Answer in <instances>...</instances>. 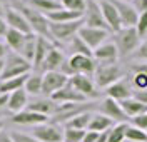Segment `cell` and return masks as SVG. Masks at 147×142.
<instances>
[{"label":"cell","instance_id":"6da1fadb","mask_svg":"<svg viewBox=\"0 0 147 142\" xmlns=\"http://www.w3.org/2000/svg\"><path fill=\"white\" fill-rule=\"evenodd\" d=\"M12 7H15L17 10L22 12V15L27 19L28 25L32 28V32L38 35V37L50 38V22L47 19V15H44L42 12L35 10L34 7H30L28 3H22V2H15ZM52 40V38H50Z\"/></svg>","mask_w":147,"mask_h":142},{"label":"cell","instance_id":"7a4b0ae2","mask_svg":"<svg viewBox=\"0 0 147 142\" xmlns=\"http://www.w3.org/2000/svg\"><path fill=\"white\" fill-rule=\"evenodd\" d=\"M97 69V64L94 60V57H87V55H77L74 54L70 55L65 64L62 65L60 72H64L67 77H72L75 74H84V75H94Z\"/></svg>","mask_w":147,"mask_h":142},{"label":"cell","instance_id":"3957f363","mask_svg":"<svg viewBox=\"0 0 147 142\" xmlns=\"http://www.w3.org/2000/svg\"><path fill=\"white\" fill-rule=\"evenodd\" d=\"M115 45L122 57L134 54L140 45V35L137 34L136 27H122L119 32H115Z\"/></svg>","mask_w":147,"mask_h":142},{"label":"cell","instance_id":"277c9868","mask_svg":"<svg viewBox=\"0 0 147 142\" xmlns=\"http://www.w3.org/2000/svg\"><path fill=\"white\" fill-rule=\"evenodd\" d=\"M3 60H5V65H3V74H2L0 80H9L13 77L25 75V74H30V70L34 69L28 60H25L22 55H18L15 52L5 55Z\"/></svg>","mask_w":147,"mask_h":142},{"label":"cell","instance_id":"5b68a950","mask_svg":"<svg viewBox=\"0 0 147 142\" xmlns=\"http://www.w3.org/2000/svg\"><path fill=\"white\" fill-rule=\"evenodd\" d=\"M124 77V72L120 70L117 64H99L94 72V82L100 89H107L112 84L119 82Z\"/></svg>","mask_w":147,"mask_h":142},{"label":"cell","instance_id":"8992f818","mask_svg":"<svg viewBox=\"0 0 147 142\" xmlns=\"http://www.w3.org/2000/svg\"><path fill=\"white\" fill-rule=\"evenodd\" d=\"M84 25V17L74 22L65 24H52L50 22V38L55 42H70Z\"/></svg>","mask_w":147,"mask_h":142},{"label":"cell","instance_id":"52a82bcc","mask_svg":"<svg viewBox=\"0 0 147 142\" xmlns=\"http://www.w3.org/2000/svg\"><path fill=\"white\" fill-rule=\"evenodd\" d=\"M32 135L40 142H64V129L55 122H45L35 125Z\"/></svg>","mask_w":147,"mask_h":142},{"label":"cell","instance_id":"ba28073f","mask_svg":"<svg viewBox=\"0 0 147 142\" xmlns=\"http://www.w3.org/2000/svg\"><path fill=\"white\" fill-rule=\"evenodd\" d=\"M84 25H85V27L109 30V25L105 24L104 15H102L99 0H87V9H85V12H84Z\"/></svg>","mask_w":147,"mask_h":142},{"label":"cell","instance_id":"9c48e42d","mask_svg":"<svg viewBox=\"0 0 147 142\" xmlns=\"http://www.w3.org/2000/svg\"><path fill=\"white\" fill-rule=\"evenodd\" d=\"M67 84H69V77L64 72H60V70L45 72L42 75V94L47 97H52L57 90H60Z\"/></svg>","mask_w":147,"mask_h":142},{"label":"cell","instance_id":"30bf717a","mask_svg":"<svg viewBox=\"0 0 147 142\" xmlns=\"http://www.w3.org/2000/svg\"><path fill=\"white\" fill-rule=\"evenodd\" d=\"M109 30H102V28H94V27H85L82 25V28L79 30V37L82 38V42L90 48L92 52L97 47H100L104 42H107V37H109Z\"/></svg>","mask_w":147,"mask_h":142},{"label":"cell","instance_id":"8fae6325","mask_svg":"<svg viewBox=\"0 0 147 142\" xmlns=\"http://www.w3.org/2000/svg\"><path fill=\"white\" fill-rule=\"evenodd\" d=\"M99 112L104 114L105 117H109L110 120H114V122H117V124H122V122H127L129 120V117L122 110L120 104L117 100L110 99V97H105L99 104Z\"/></svg>","mask_w":147,"mask_h":142},{"label":"cell","instance_id":"7c38bea8","mask_svg":"<svg viewBox=\"0 0 147 142\" xmlns=\"http://www.w3.org/2000/svg\"><path fill=\"white\" fill-rule=\"evenodd\" d=\"M69 84L72 85L77 92L85 95L87 99H94L97 97L99 92L95 90V82L92 80L90 75H84V74H75V75L69 77Z\"/></svg>","mask_w":147,"mask_h":142},{"label":"cell","instance_id":"4fadbf2b","mask_svg":"<svg viewBox=\"0 0 147 142\" xmlns=\"http://www.w3.org/2000/svg\"><path fill=\"white\" fill-rule=\"evenodd\" d=\"M3 20H5V24H7L9 28L18 30V32H22V34H34L32 28H30V25H28L27 19H25V17L22 15V12L17 10L15 7H9V9L5 10Z\"/></svg>","mask_w":147,"mask_h":142},{"label":"cell","instance_id":"5bb4252c","mask_svg":"<svg viewBox=\"0 0 147 142\" xmlns=\"http://www.w3.org/2000/svg\"><path fill=\"white\" fill-rule=\"evenodd\" d=\"M50 99L54 102H57V104H85L89 100L85 95H82L80 92H77L70 84H67L60 90H57Z\"/></svg>","mask_w":147,"mask_h":142},{"label":"cell","instance_id":"9a60e30c","mask_svg":"<svg viewBox=\"0 0 147 142\" xmlns=\"http://www.w3.org/2000/svg\"><path fill=\"white\" fill-rule=\"evenodd\" d=\"M99 5H100L104 20H105V24L109 25V30L114 32V34L119 32L120 28H122V22H120L119 12L115 9V5H114L110 0H99Z\"/></svg>","mask_w":147,"mask_h":142},{"label":"cell","instance_id":"2e32d148","mask_svg":"<svg viewBox=\"0 0 147 142\" xmlns=\"http://www.w3.org/2000/svg\"><path fill=\"white\" fill-rule=\"evenodd\" d=\"M119 48L115 42H104L100 47L94 50V60L99 64H115L119 60Z\"/></svg>","mask_w":147,"mask_h":142},{"label":"cell","instance_id":"e0dca14e","mask_svg":"<svg viewBox=\"0 0 147 142\" xmlns=\"http://www.w3.org/2000/svg\"><path fill=\"white\" fill-rule=\"evenodd\" d=\"M115 9L119 12V17L120 22H122V27H136L137 25V19H139V13L134 10V7L127 3V2H122V0H110Z\"/></svg>","mask_w":147,"mask_h":142},{"label":"cell","instance_id":"ac0fdd59","mask_svg":"<svg viewBox=\"0 0 147 142\" xmlns=\"http://www.w3.org/2000/svg\"><path fill=\"white\" fill-rule=\"evenodd\" d=\"M49 119L50 117H47V115H42V114H37L34 110H22V112L18 114H13V117L10 119V122L12 124H18V125H40V124H45L49 122Z\"/></svg>","mask_w":147,"mask_h":142},{"label":"cell","instance_id":"d6986e66","mask_svg":"<svg viewBox=\"0 0 147 142\" xmlns=\"http://www.w3.org/2000/svg\"><path fill=\"white\" fill-rule=\"evenodd\" d=\"M105 94L110 99H114L117 102H122L125 99H130L132 94H134V90H132L130 84H129L125 79H120L119 82H115V84H112L110 87L105 89Z\"/></svg>","mask_w":147,"mask_h":142},{"label":"cell","instance_id":"ffe728a7","mask_svg":"<svg viewBox=\"0 0 147 142\" xmlns=\"http://www.w3.org/2000/svg\"><path fill=\"white\" fill-rule=\"evenodd\" d=\"M55 45L52 44L50 38L45 37H38L37 35V47H35V55H34V60H32V67L35 69H42V64L45 60V57L49 55V52L54 48Z\"/></svg>","mask_w":147,"mask_h":142},{"label":"cell","instance_id":"44dd1931","mask_svg":"<svg viewBox=\"0 0 147 142\" xmlns=\"http://www.w3.org/2000/svg\"><path fill=\"white\" fill-rule=\"evenodd\" d=\"M28 105V95L24 89H18L15 92L9 94V102H7V109L10 112L18 114L22 110H25Z\"/></svg>","mask_w":147,"mask_h":142},{"label":"cell","instance_id":"7402d4cb","mask_svg":"<svg viewBox=\"0 0 147 142\" xmlns=\"http://www.w3.org/2000/svg\"><path fill=\"white\" fill-rule=\"evenodd\" d=\"M65 55L60 52V48L54 47L50 52H49V55L45 57V60H44V64H42V69L45 70V72H55V70H60L62 65L65 64Z\"/></svg>","mask_w":147,"mask_h":142},{"label":"cell","instance_id":"603a6c76","mask_svg":"<svg viewBox=\"0 0 147 142\" xmlns=\"http://www.w3.org/2000/svg\"><path fill=\"white\" fill-rule=\"evenodd\" d=\"M57 102H54L52 99H40V100H34V102H28L27 109L28 110H34L37 114H42V115H54L57 110Z\"/></svg>","mask_w":147,"mask_h":142},{"label":"cell","instance_id":"cb8c5ba5","mask_svg":"<svg viewBox=\"0 0 147 142\" xmlns=\"http://www.w3.org/2000/svg\"><path fill=\"white\" fill-rule=\"evenodd\" d=\"M27 35H28V34H22V32H18V30L9 28V30H7V34L3 35L7 48H12L15 54H18V52H20V48L24 47V44H25Z\"/></svg>","mask_w":147,"mask_h":142},{"label":"cell","instance_id":"d4e9b609","mask_svg":"<svg viewBox=\"0 0 147 142\" xmlns=\"http://www.w3.org/2000/svg\"><path fill=\"white\" fill-rule=\"evenodd\" d=\"M114 127V120H110L109 117H105L104 114L95 112L92 114L90 124L87 127V131H94V132H107L109 129Z\"/></svg>","mask_w":147,"mask_h":142},{"label":"cell","instance_id":"484cf974","mask_svg":"<svg viewBox=\"0 0 147 142\" xmlns=\"http://www.w3.org/2000/svg\"><path fill=\"white\" fill-rule=\"evenodd\" d=\"M84 15L77 13V12H70V10H65V9H60V10H55L52 13H47V19L49 22L52 24H65V22H74V20H79L82 19Z\"/></svg>","mask_w":147,"mask_h":142},{"label":"cell","instance_id":"4316f807","mask_svg":"<svg viewBox=\"0 0 147 142\" xmlns=\"http://www.w3.org/2000/svg\"><path fill=\"white\" fill-rule=\"evenodd\" d=\"M120 107H122V110L125 112V115L129 117V120L132 119V117H136L139 114H144L147 112V105L140 104L139 100H136L134 97H130V99H125V100H122L119 102Z\"/></svg>","mask_w":147,"mask_h":142},{"label":"cell","instance_id":"83f0119b","mask_svg":"<svg viewBox=\"0 0 147 142\" xmlns=\"http://www.w3.org/2000/svg\"><path fill=\"white\" fill-rule=\"evenodd\" d=\"M27 3L30 5V7H34L35 10L42 12L44 15L52 13V12H55V10L62 9L60 0H27Z\"/></svg>","mask_w":147,"mask_h":142},{"label":"cell","instance_id":"f1b7e54d","mask_svg":"<svg viewBox=\"0 0 147 142\" xmlns=\"http://www.w3.org/2000/svg\"><path fill=\"white\" fill-rule=\"evenodd\" d=\"M30 74H25V75L20 77H13V79H9V80H0V94H12L18 89H24L25 85V80Z\"/></svg>","mask_w":147,"mask_h":142},{"label":"cell","instance_id":"f546056e","mask_svg":"<svg viewBox=\"0 0 147 142\" xmlns=\"http://www.w3.org/2000/svg\"><path fill=\"white\" fill-rule=\"evenodd\" d=\"M92 119V112L90 110H84V112L74 115L70 120L65 122V127H70V129H79V131H87L89 124Z\"/></svg>","mask_w":147,"mask_h":142},{"label":"cell","instance_id":"4dcf8cb0","mask_svg":"<svg viewBox=\"0 0 147 142\" xmlns=\"http://www.w3.org/2000/svg\"><path fill=\"white\" fill-rule=\"evenodd\" d=\"M35 47H37V35L35 34H28L27 38H25L24 47L20 48V52H18V55H22L25 60H28L32 64L34 55H35Z\"/></svg>","mask_w":147,"mask_h":142},{"label":"cell","instance_id":"1f68e13d","mask_svg":"<svg viewBox=\"0 0 147 142\" xmlns=\"http://www.w3.org/2000/svg\"><path fill=\"white\" fill-rule=\"evenodd\" d=\"M24 90L27 92V95H38L42 94V75H34L30 74L25 80Z\"/></svg>","mask_w":147,"mask_h":142},{"label":"cell","instance_id":"d6a6232c","mask_svg":"<svg viewBox=\"0 0 147 142\" xmlns=\"http://www.w3.org/2000/svg\"><path fill=\"white\" fill-rule=\"evenodd\" d=\"M129 124H115L112 129H109V135H107V142H124L125 141V131H127Z\"/></svg>","mask_w":147,"mask_h":142},{"label":"cell","instance_id":"836d02e7","mask_svg":"<svg viewBox=\"0 0 147 142\" xmlns=\"http://www.w3.org/2000/svg\"><path fill=\"white\" fill-rule=\"evenodd\" d=\"M70 50H72V55H74V54H77V55L94 57V52H92V50L87 47L85 44H84L82 38L79 37V35H75V37L70 40Z\"/></svg>","mask_w":147,"mask_h":142},{"label":"cell","instance_id":"e575fe53","mask_svg":"<svg viewBox=\"0 0 147 142\" xmlns=\"http://www.w3.org/2000/svg\"><path fill=\"white\" fill-rule=\"evenodd\" d=\"M62 9L70 10V12H77L84 15V12L87 9V0H60Z\"/></svg>","mask_w":147,"mask_h":142},{"label":"cell","instance_id":"d590c367","mask_svg":"<svg viewBox=\"0 0 147 142\" xmlns=\"http://www.w3.org/2000/svg\"><path fill=\"white\" fill-rule=\"evenodd\" d=\"M125 141L129 142H147V134L139 129V127H134L129 124L127 131H125Z\"/></svg>","mask_w":147,"mask_h":142},{"label":"cell","instance_id":"8d00e7d4","mask_svg":"<svg viewBox=\"0 0 147 142\" xmlns=\"http://www.w3.org/2000/svg\"><path fill=\"white\" fill-rule=\"evenodd\" d=\"M85 132L87 131H79V129L65 127L64 129V142H82Z\"/></svg>","mask_w":147,"mask_h":142},{"label":"cell","instance_id":"74e56055","mask_svg":"<svg viewBox=\"0 0 147 142\" xmlns=\"http://www.w3.org/2000/svg\"><path fill=\"white\" fill-rule=\"evenodd\" d=\"M136 30H137V34L140 35V37H144V35L147 34V12H144V13H139Z\"/></svg>","mask_w":147,"mask_h":142},{"label":"cell","instance_id":"f35d334b","mask_svg":"<svg viewBox=\"0 0 147 142\" xmlns=\"http://www.w3.org/2000/svg\"><path fill=\"white\" fill-rule=\"evenodd\" d=\"M130 125H134V127H139V129H142L144 132L147 131V112L144 114H139V115H136V117H132L130 119Z\"/></svg>","mask_w":147,"mask_h":142},{"label":"cell","instance_id":"ab89813d","mask_svg":"<svg viewBox=\"0 0 147 142\" xmlns=\"http://www.w3.org/2000/svg\"><path fill=\"white\" fill-rule=\"evenodd\" d=\"M13 142H40L37 141L32 134H22V132H12Z\"/></svg>","mask_w":147,"mask_h":142},{"label":"cell","instance_id":"60d3db41","mask_svg":"<svg viewBox=\"0 0 147 142\" xmlns=\"http://www.w3.org/2000/svg\"><path fill=\"white\" fill-rule=\"evenodd\" d=\"M132 55H134V59H139V60H147V40L140 42V45Z\"/></svg>","mask_w":147,"mask_h":142},{"label":"cell","instance_id":"b9f144b4","mask_svg":"<svg viewBox=\"0 0 147 142\" xmlns=\"http://www.w3.org/2000/svg\"><path fill=\"white\" fill-rule=\"evenodd\" d=\"M130 5L134 7V10H136L137 13H144V12H147V0H132Z\"/></svg>","mask_w":147,"mask_h":142},{"label":"cell","instance_id":"7bdbcfd3","mask_svg":"<svg viewBox=\"0 0 147 142\" xmlns=\"http://www.w3.org/2000/svg\"><path fill=\"white\" fill-rule=\"evenodd\" d=\"M132 97H134L136 100H139L140 104L147 105V90H134Z\"/></svg>","mask_w":147,"mask_h":142},{"label":"cell","instance_id":"ee69618b","mask_svg":"<svg viewBox=\"0 0 147 142\" xmlns=\"http://www.w3.org/2000/svg\"><path fill=\"white\" fill-rule=\"evenodd\" d=\"M99 134L100 132H94V131H87L85 135H84L82 142H95L97 141V137H99Z\"/></svg>","mask_w":147,"mask_h":142},{"label":"cell","instance_id":"f6af8a7d","mask_svg":"<svg viewBox=\"0 0 147 142\" xmlns=\"http://www.w3.org/2000/svg\"><path fill=\"white\" fill-rule=\"evenodd\" d=\"M0 142H13L12 134H9L7 131H2V132H0Z\"/></svg>","mask_w":147,"mask_h":142},{"label":"cell","instance_id":"bcb514c9","mask_svg":"<svg viewBox=\"0 0 147 142\" xmlns=\"http://www.w3.org/2000/svg\"><path fill=\"white\" fill-rule=\"evenodd\" d=\"M7 30H9V27H7L5 20H3V17H0V37H3L7 34Z\"/></svg>","mask_w":147,"mask_h":142},{"label":"cell","instance_id":"7dc6e473","mask_svg":"<svg viewBox=\"0 0 147 142\" xmlns=\"http://www.w3.org/2000/svg\"><path fill=\"white\" fill-rule=\"evenodd\" d=\"M7 102H9V94H0V109L7 107Z\"/></svg>","mask_w":147,"mask_h":142},{"label":"cell","instance_id":"c3c4849f","mask_svg":"<svg viewBox=\"0 0 147 142\" xmlns=\"http://www.w3.org/2000/svg\"><path fill=\"white\" fill-rule=\"evenodd\" d=\"M5 55H7V45L0 42V59H5Z\"/></svg>","mask_w":147,"mask_h":142},{"label":"cell","instance_id":"681fc988","mask_svg":"<svg viewBox=\"0 0 147 142\" xmlns=\"http://www.w3.org/2000/svg\"><path fill=\"white\" fill-rule=\"evenodd\" d=\"M132 67H134V69H137V70H142V72L147 75V64H134Z\"/></svg>","mask_w":147,"mask_h":142},{"label":"cell","instance_id":"f907efd6","mask_svg":"<svg viewBox=\"0 0 147 142\" xmlns=\"http://www.w3.org/2000/svg\"><path fill=\"white\" fill-rule=\"evenodd\" d=\"M3 65H5V60L0 59V79H2V74H3Z\"/></svg>","mask_w":147,"mask_h":142},{"label":"cell","instance_id":"816d5d0a","mask_svg":"<svg viewBox=\"0 0 147 142\" xmlns=\"http://www.w3.org/2000/svg\"><path fill=\"white\" fill-rule=\"evenodd\" d=\"M3 13H5V12H3V2L0 0V17H3Z\"/></svg>","mask_w":147,"mask_h":142},{"label":"cell","instance_id":"f5cc1de1","mask_svg":"<svg viewBox=\"0 0 147 142\" xmlns=\"http://www.w3.org/2000/svg\"><path fill=\"white\" fill-rule=\"evenodd\" d=\"M2 131H3V122L0 120V132H2Z\"/></svg>","mask_w":147,"mask_h":142},{"label":"cell","instance_id":"db71d44e","mask_svg":"<svg viewBox=\"0 0 147 142\" xmlns=\"http://www.w3.org/2000/svg\"><path fill=\"white\" fill-rule=\"evenodd\" d=\"M122 2H127V3H129V2H132V0H122Z\"/></svg>","mask_w":147,"mask_h":142},{"label":"cell","instance_id":"11a10c76","mask_svg":"<svg viewBox=\"0 0 147 142\" xmlns=\"http://www.w3.org/2000/svg\"><path fill=\"white\" fill-rule=\"evenodd\" d=\"M146 134H147V131H146Z\"/></svg>","mask_w":147,"mask_h":142}]
</instances>
